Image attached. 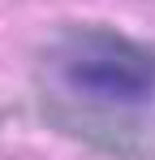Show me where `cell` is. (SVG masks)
<instances>
[{"mask_svg":"<svg viewBox=\"0 0 155 160\" xmlns=\"http://www.w3.org/2000/svg\"><path fill=\"white\" fill-rule=\"evenodd\" d=\"M56 82L91 104L147 108L155 104V48L116 30H73L52 52Z\"/></svg>","mask_w":155,"mask_h":160,"instance_id":"obj_1","label":"cell"}]
</instances>
